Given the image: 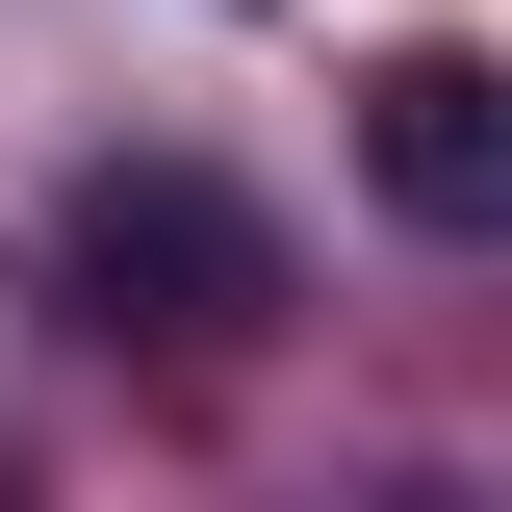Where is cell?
Instances as JSON below:
<instances>
[{
  "mask_svg": "<svg viewBox=\"0 0 512 512\" xmlns=\"http://www.w3.org/2000/svg\"><path fill=\"white\" fill-rule=\"evenodd\" d=\"M77 333H154V359H256L282 333V231H256V180H205V154H103L52 231Z\"/></svg>",
  "mask_w": 512,
  "mask_h": 512,
  "instance_id": "obj_1",
  "label": "cell"
},
{
  "mask_svg": "<svg viewBox=\"0 0 512 512\" xmlns=\"http://www.w3.org/2000/svg\"><path fill=\"white\" fill-rule=\"evenodd\" d=\"M359 180H384V231L512 256V52H384L359 77Z\"/></svg>",
  "mask_w": 512,
  "mask_h": 512,
  "instance_id": "obj_2",
  "label": "cell"
}]
</instances>
